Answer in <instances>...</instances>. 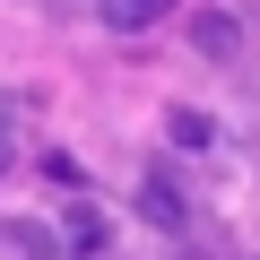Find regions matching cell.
Masks as SVG:
<instances>
[{"label":"cell","instance_id":"1","mask_svg":"<svg viewBox=\"0 0 260 260\" xmlns=\"http://www.w3.org/2000/svg\"><path fill=\"white\" fill-rule=\"evenodd\" d=\"M139 217H148V225H165V234H182V225H191V200H182V182H174L165 165H148V174H139Z\"/></svg>","mask_w":260,"mask_h":260},{"label":"cell","instance_id":"2","mask_svg":"<svg viewBox=\"0 0 260 260\" xmlns=\"http://www.w3.org/2000/svg\"><path fill=\"white\" fill-rule=\"evenodd\" d=\"M191 52H200V61H234V52H243V26H234V9H208V18H191Z\"/></svg>","mask_w":260,"mask_h":260},{"label":"cell","instance_id":"3","mask_svg":"<svg viewBox=\"0 0 260 260\" xmlns=\"http://www.w3.org/2000/svg\"><path fill=\"white\" fill-rule=\"evenodd\" d=\"M174 9H182V0H104L95 18H104L113 35H148V26H156V18H174Z\"/></svg>","mask_w":260,"mask_h":260},{"label":"cell","instance_id":"4","mask_svg":"<svg viewBox=\"0 0 260 260\" xmlns=\"http://www.w3.org/2000/svg\"><path fill=\"white\" fill-rule=\"evenodd\" d=\"M165 139L200 156V148H217V121H208V113H191V104H174V113H165Z\"/></svg>","mask_w":260,"mask_h":260},{"label":"cell","instance_id":"5","mask_svg":"<svg viewBox=\"0 0 260 260\" xmlns=\"http://www.w3.org/2000/svg\"><path fill=\"white\" fill-rule=\"evenodd\" d=\"M104 243H113V225H104L95 208H78V217H70V251H78V260H95Z\"/></svg>","mask_w":260,"mask_h":260},{"label":"cell","instance_id":"6","mask_svg":"<svg viewBox=\"0 0 260 260\" xmlns=\"http://www.w3.org/2000/svg\"><path fill=\"white\" fill-rule=\"evenodd\" d=\"M0 165H9V104H0Z\"/></svg>","mask_w":260,"mask_h":260}]
</instances>
